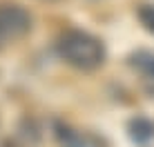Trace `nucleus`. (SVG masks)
I'll return each mask as SVG.
<instances>
[{"label": "nucleus", "mask_w": 154, "mask_h": 147, "mask_svg": "<svg viewBox=\"0 0 154 147\" xmlns=\"http://www.w3.org/2000/svg\"><path fill=\"white\" fill-rule=\"evenodd\" d=\"M139 20H141V25L145 27L150 34H154V4H141L139 7Z\"/></svg>", "instance_id": "5"}, {"label": "nucleus", "mask_w": 154, "mask_h": 147, "mask_svg": "<svg viewBox=\"0 0 154 147\" xmlns=\"http://www.w3.org/2000/svg\"><path fill=\"white\" fill-rule=\"evenodd\" d=\"M31 31V16L20 4H0V47L25 38Z\"/></svg>", "instance_id": "2"}, {"label": "nucleus", "mask_w": 154, "mask_h": 147, "mask_svg": "<svg viewBox=\"0 0 154 147\" xmlns=\"http://www.w3.org/2000/svg\"><path fill=\"white\" fill-rule=\"evenodd\" d=\"M58 56L74 69L94 71L105 62V45L83 29H65L56 40Z\"/></svg>", "instance_id": "1"}, {"label": "nucleus", "mask_w": 154, "mask_h": 147, "mask_svg": "<svg viewBox=\"0 0 154 147\" xmlns=\"http://www.w3.org/2000/svg\"><path fill=\"white\" fill-rule=\"evenodd\" d=\"M130 136L136 143H147L150 138H154V123L147 118H134L130 123Z\"/></svg>", "instance_id": "3"}, {"label": "nucleus", "mask_w": 154, "mask_h": 147, "mask_svg": "<svg viewBox=\"0 0 154 147\" xmlns=\"http://www.w3.org/2000/svg\"><path fill=\"white\" fill-rule=\"evenodd\" d=\"M0 147H16V145H11V143H5V145H0Z\"/></svg>", "instance_id": "6"}, {"label": "nucleus", "mask_w": 154, "mask_h": 147, "mask_svg": "<svg viewBox=\"0 0 154 147\" xmlns=\"http://www.w3.org/2000/svg\"><path fill=\"white\" fill-rule=\"evenodd\" d=\"M130 65L143 76L154 78V51H136L130 56Z\"/></svg>", "instance_id": "4"}]
</instances>
